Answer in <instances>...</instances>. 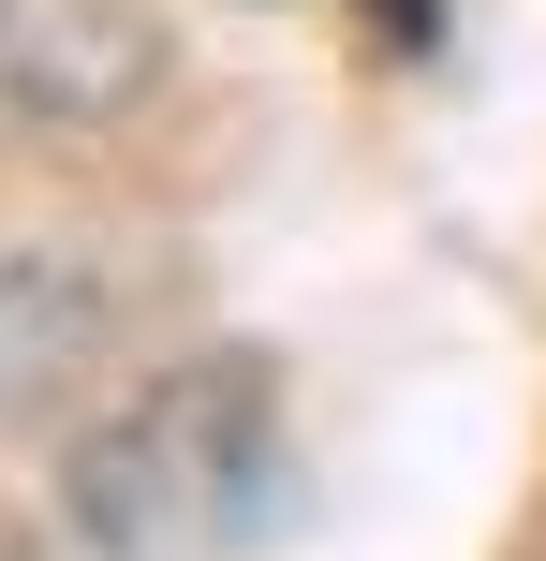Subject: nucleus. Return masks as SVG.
I'll list each match as a JSON object with an SVG mask.
<instances>
[{
  "instance_id": "1",
  "label": "nucleus",
  "mask_w": 546,
  "mask_h": 561,
  "mask_svg": "<svg viewBox=\"0 0 546 561\" xmlns=\"http://www.w3.org/2000/svg\"><path fill=\"white\" fill-rule=\"evenodd\" d=\"M266 517H281V399L252 355L163 369L74 458V533L104 561H236Z\"/></svg>"
},
{
  "instance_id": "2",
  "label": "nucleus",
  "mask_w": 546,
  "mask_h": 561,
  "mask_svg": "<svg viewBox=\"0 0 546 561\" xmlns=\"http://www.w3.org/2000/svg\"><path fill=\"white\" fill-rule=\"evenodd\" d=\"M370 15L399 30V45H429V30H443V0H370Z\"/></svg>"
}]
</instances>
